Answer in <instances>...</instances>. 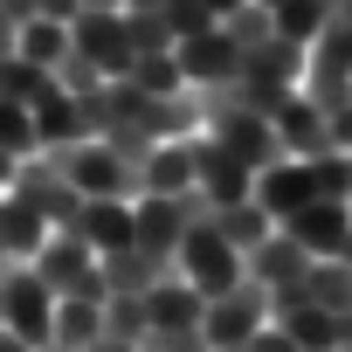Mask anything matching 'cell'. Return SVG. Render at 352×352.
<instances>
[{"mask_svg":"<svg viewBox=\"0 0 352 352\" xmlns=\"http://www.w3.org/2000/svg\"><path fill=\"white\" fill-rule=\"evenodd\" d=\"M194 187H201V194L214 201V214H221V208L256 201V173H249L221 138H208V131H201V138H194Z\"/></svg>","mask_w":352,"mask_h":352,"instance_id":"obj_7","label":"cell"},{"mask_svg":"<svg viewBox=\"0 0 352 352\" xmlns=\"http://www.w3.org/2000/svg\"><path fill=\"white\" fill-rule=\"evenodd\" d=\"M249 352H297V345H290V331H276V324H263V331L249 338Z\"/></svg>","mask_w":352,"mask_h":352,"instance_id":"obj_38","label":"cell"},{"mask_svg":"<svg viewBox=\"0 0 352 352\" xmlns=\"http://www.w3.org/2000/svg\"><path fill=\"white\" fill-rule=\"evenodd\" d=\"M242 276H256L263 290H290V283H304V276H311V256H304L290 235H270L263 249H249V256H242Z\"/></svg>","mask_w":352,"mask_h":352,"instance_id":"obj_17","label":"cell"},{"mask_svg":"<svg viewBox=\"0 0 352 352\" xmlns=\"http://www.w3.org/2000/svg\"><path fill=\"white\" fill-rule=\"evenodd\" d=\"M42 242H49V221H42L28 201L0 194V256H8V263H35Z\"/></svg>","mask_w":352,"mask_h":352,"instance_id":"obj_20","label":"cell"},{"mask_svg":"<svg viewBox=\"0 0 352 352\" xmlns=\"http://www.w3.org/2000/svg\"><path fill=\"white\" fill-rule=\"evenodd\" d=\"M311 201H318V187H311V166H304V159H276V166L256 173V208H263L276 228H283L290 214H304Z\"/></svg>","mask_w":352,"mask_h":352,"instance_id":"obj_10","label":"cell"},{"mask_svg":"<svg viewBox=\"0 0 352 352\" xmlns=\"http://www.w3.org/2000/svg\"><path fill=\"white\" fill-rule=\"evenodd\" d=\"M208 138H221L249 173H263V166H276V159H283L276 124H270V118H249V111H242V118H214V124H208Z\"/></svg>","mask_w":352,"mask_h":352,"instance_id":"obj_14","label":"cell"},{"mask_svg":"<svg viewBox=\"0 0 352 352\" xmlns=\"http://www.w3.org/2000/svg\"><path fill=\"white\" fill-rule=\"evenodd\" d=\"M270 124H276V145H283V159H318V152H331L324 111H318L304 90H290V97L270 111Z\"/></svg>","mask_w":352,"mask_h":352,"instance_id":"obj_11","label":"cell"},{"mask_svg":"<svg viewBox=\"0 0 352 352\" xmlns=\"http://www.w3.org/2000/svg\"><path fill=\"white\" fill-rule=\"evenodd\" d=\"M304 297H311V311H352V270H345L338 256H331V263H311Z\"/></svg>","mask_w":352,"mask_h":352,"instance_id":"obj_25","label":"cell"},{"mask_svg":"<svg viewBox=\"0 0 352 352\" xmlns=\"http://www.w3.org/2000/svg\"><path fill=\"white\" fill-rule=\"evenodd\" d=\"M49 324H56V297L49 283L28 270V263H0V331H14L21 345H49Z\"/></svg>","mask_w":352,"mask_h":352,"instance_id":"obj_1","label":"cell"},{"mask_svg":"<svg viewBox=\"0 0 352 352\" xmlns=\"http://www.w3.org/2000/svg\"><path fill=\"white\" fill-rule=\"evenodd\" d=\"M0 263H8V256H0Z\"/></svg>","mask_w":352,"mask_h":352,"instance_id":"obj_47","label":"cell"},{"mask_svg":"<svg viewBox=\"0 0 352 352\" xmlns=\"http://www.w3.org/2000/svg\"><path fill=\"white\" fill-rule=\"evenodd\" d=\"M42 352H56V345H42Z\"/></svg>","mask_w":352,"mask_h":352,"instance_id":"obj_46","label":"cell"},{"mask_svg":"<svg viewBox=\"0 0 352 352\" xmlns=\"http://www.w3.org/2000/svg\"><path fill=\"white\" fill-rule=\"evenodd\" d=\"M221 28H228V42H235V49L249 56V49H263V42L276 35V14H270V8H256V0H249V8H235V14L221 21Z\"/></svg>","mask_w":352,"mask_h":352,"instance_id":"obj_30","label":"cell"},{"mask_svg":"<svg viewBox=\"0 0 352 352\" xmlns=\"http://www.w3.org/2000/svg\"><path fill=\"white\" fill-rule=\"evenodd\" d=\"M83 8H124V0H83Z\"/></svg>","mask_w":352,"mask_h":352,"instance_id":"obj_42","label":"cell"},{"mask_svg":"<svg viewBox=\"0 0 352 352\" xmlns=\"http://www.w3.org/2000/svg\"><path fill=\"white\" fill-rule=\"evenodd\" d=\"M28 270L49 283V297H56V304H104L97 256H90L76 235H49V242L35 249V263H28Z\"/></svg>","mask_w":352,"mask_h":352,"instance_id":"obj_2","label":"cell"},{"mask_svg":"<svg viewBox=\"0 0 352 352\" xmlns=\"http://www.w3.org/2000/svg\"><path fill=\"white\" fill-rule=\"evenodd\" d=\"M69 235H76L90 256H118V249H131V201H83L76 221H69Z\"/></svg>","mask_w":352,"mask_h":352,"instance_id":"obj_13","label":"cell"},{"mask_svg":"<svg viewBox=\"0 0 352 352\" xmlns=\"http://www.w3.org/2000/svg\"><path fill=\"white\" fill-rule=\"evenodd\" d=\"M311 49H324L338 69H352V21H324V35H318Z\"/></svg>","mask_w":352,"mask_h":352,"instance_id":"obj_36","label":"cell"},{"mask_svg":"<svg viewBox=\"0 0 352 352\" xmlns=\"http://www.w3.org/2000/svg\"><path fill=\"white\" fill-rule=\"evenodd\" d=\"M311 166V187H318V201H345V152H318V159H304ZM352 208V201H345Z\"/></svg>","mask_w":352,"mask_h":352,"instance_id":"obj_34","label":"cell"},{"mask_svg":"<svg viewBox=\"0 0 352 352\" xmlns=\"http://www.w3.org/2000/svg\"><path fill=\"white\" fill-rule=\"evenodd\" d=\"M0 152H8V159H35V152H42L28 104H0Z\"/></svg>","mask_w":352,"mask_h":352,"instance_id":"obj_31","label":"cell"},{"mask_svg":"<svg viewBox=\"0 0 352 352\" xmlns=\"http://www.w3.org/2000/svg\"><path fill=\"white\" fill-rule=\"evenodd\" d=\"M235 8H249V0H208V14H214V21H228Z\"/></svg>","mask_w":352,"mask_h":352,"instance_id":"obj_39","label":"cell"},{"mask_svg":"<svg viewBox=\"0 0 352 352\" xmlns=\"http://www.w3.org/2000/svg\"><path fill=\"white\" fill-rule=\"evenodd\" d=\"M297 90H304L318 111H338V104H352V69H338L324 49H311V56H304V83H297Z\"/></svg>","mask_w":352,"mask_h":352,"instance_id":"obj_22","label":"cell"},{"mask_svg":"<svg viewBox=\"0 0 352 352\" xmlns=\"http://www.w3.org/2000/svg\"><path fill=\"white\" fill-rule=\"evenodd\" d=\"M173 276H187V283L214 304V297H228V290L242 283V256H235L214 228H187L180 249H173Z\"/></svg>","mask_w":352,"mask_h":352,"instance_id":"obj_5","label":"cell"},{"mask_svg":"<svg viewBox=\"0 0 352 352\" xmlns=\"http://www.w3.org/2000/svg\"><path fill=\"white\" fill-rule=\"evenodd\" d=\"M338 263H345V270H352V235H345V249H338Z\"/></svg>","mask_w":352,"mask_h":352,"instance_id":"obj_41","label":"cell"},{"mask_svg":"<svg viewBox=\"0 0 352 352\" xmlns=\"http://www.w3.org/2000/svg\"><path fill=\"white\" fill-rule=\"evenodd\" d=\"M276 235H290L311 263H331V256L345 249V235H352V208H345V201H311V208L290 214Z\"/></svg>","mask_w":352,"mask_h":352,"instance_id":"obj_9","label":"cell"},{"mask_svg":"<svg viewBox=\"0 0 352 352\" xmlns=\"http://www.w3.org/2000/svg\"><path fill=\"white\" fill-rule=\"evenodd\" d=\"M187 187H194V145H152V159L138 166V201L145 194L173 201V194H187Z\"/></svg>","mask_w":352,"mask_h":352,"instance_id":"obj_19","label":"cell"},{"mask_svg":"<svg viewBox=\"0 0 352 352\" xmlns=\"http://www.w3.org/2000/svg\"><path fill=\"white\" fill-rule=\"evenodd\" d=\"M97 338H104V304H56V324H49L56 352H90Z\"/></svg>","mask_w":352,"mask_h":352,"instance_id":"obj_24","label":"cell"},{"mask_svg":"<svg viewBox=\"0 0 352 352\" xmlns=\"http://www.w3.org/2000/svg\"><path fill=\"white\" fill-rule=\"evenodd\" d=\"M152 331V318H145V297H104V338H124V345H138Z\"/></svg>","mask_w":352,"mask_h":352,"instance_id":"obj_28","label":"cell"},{"mask_svg":"<svg viewBox=\"0 0 352 352\" xmlns=\"http://www.w3.org/2000/svg\"><path fill=\"white\" fill-rule=\"evenodd\" d=\"M159 21H166V35H173V42H194V35H208V28H214L208 0H159Z\"/></svg>","mask_w":352,"mask_h":352,"instance_id":"obj_29","label":"cell"},{"mask_svg":"<svg viewBox=\"0 0 352 352\" xmlns=\"http://www.w3.org/2000/svg\"><path fill=\"white\" fill-rule=\"evenodd\" d=\"M138 352H208V338H201V324L194 331H145Z\"/></svg>","mask_w":352,"mask_h":352,"instance_id":"obj_35","label":"cell"},{"mask_svg":"<svg viewBox=\"0 0 352 352\" xmlns=\"http://www.w3.org/2000/svg\"><path fill=\"white\" fill-rule=\"evenodd\" d=\"M124 28H131V49L138 56H173V35H166V21L152 8H124Z\"/></svg>","mask_w":352,"mask_h":352,"instance_id":"obj_32","label":"cell"},{"mask_svg":"<svg viewBox=\"0 0 352 352\" xmlns=\"http://www.w3.org/2000/svg\"><path fill=\"white\" fill-rule=\"evenodd\" d=\"M97 276H104V297H145L152 283L173 276V263H159V256H145V249L131 242V249H118V256H97Z\"/></svg>","mask_w":352,"mask_h":352,"instance_id":"obj_15","label":"cell"},{"mask_svg":"<svg viewBox=\"0 0 352 352\" xmlns=\"http://www.w3.org/2000/svg\"><path fill=\"white\" fill-rule=\"evenodd\" d=\"M56 166H63V180L83 194V201H138V180L97 145V138H83V145H63V152H49Z\"/></svg>","mask_w":352,"mask_h":352,"instance_id":"obj_6","label":"cell"},{"mask_svg":"<svg viewBox=\"0 0 352 352\" xmlns=\"http://www.w3.org/2000/svg\"><path fill=\"white\" fill-rule=\"evenodd\" d=\"M124 83L145 90V97H173V90H187V76H180V63H173V56H138Z\"/></svg>","mask_w":352,"mask_h":352,"instance_id":"obj_27","label":"cell"},{"mask_svg":"<svg viewBox=\"0 0 352 352\" xmlns=\"http://www.w3.org/2000/svg\"><path fill=\"white\" fill-rule=\"evenodd\" d=\"M28 118H35V145H42V152H63V145H83V138H90V111H83V97H63L56 83L28 104Z\"/></svg>","mask_w":352,"mask_h":352,"instance_id":"obj_12","label":"cell"},{"mask_svg":"<svg viewBox=\"0 0 352 352\" xmlns=\"http://www.w3.org/2000/svg\"><path fill=\"white\" fill-rule=\"evenodd\" d=\"M208 228H214V235H221V242H228L235 256H249V249H263V242L276 235V221H270V214H263L256 201H242V208H221V214H214Z\"/></svg>","mask_w":352,"mask_h":352,"instance_id":"obj_23","label":"cell"},{"mask_svg":"<svg viewBox=\"0 0 352 352\" xmlns=\"http://www.w3.org/2000/svg\"><path fill=\"white\" fill-rule=\"evenodd\" d=\"M256 8H270V14H276V8H283V0H256Z\"/></svg>","mask_w":352,"mask_h":352,"instance_id":"obj_44","label":"cell"},{"mask_svg":"<svg viewBox=\"0 0 352 352\" xmlns=\"http://www.w3.org/2000/svg\"><path fill=\"white\" fill-rule=\"evenodd\" d=\"M124 8H152V14H159V0H124Z\"/></svg>","mask_w":352,"mask_h":352,"instance_id":"obj_43","label":"cell"},{"mask_svg":"<svg viewBox=\"0 0 352 352\" xmlns=\"http://www.w3.org/2000/svg\"><path fill=\"white\" fill-rule=\"evenodd\" d=\"M180 235H187V221H180V208H173V201H159V194L131 201V242H138L145 256L173 263V249H180Z\"/></svg>","mask_w":352,"mask_h":352,"instance_id":"obj_16","label":"cell"},{"mask_svg":"<svg viewBox=\"0 0 352 352\" xmlns=\"http://www.w3.org/2000/svg\"><path fill=\"white\" fill-rule=\"evenodd\" d=\"M270 324V290L256 283V276H242L228 297H214L208 311H201V338H208V352H249V338Z\"/></svg>","mask_w":352,"mask_h":352,"instance_id":"obj_3","label":"cell"},{"mask_svg":"<svg viewBox=\"0 0 352 352\" xmlns=\"http://www.w3.org/2000/svg\"><path fill=\"white\" fill-rule=\"evenodd\" d=\"M324 0H283V8H276V35L283 42H297V49H311L318 35H324Z\"/></svg>","mask_w":352,"mask_h":352,"instance_id":"obj_26","label":"cell"},{"mask_svg":"<svg viewBox=\"0 0 352 352\" xmlns=\"http://www.w3.org/2000/svg\"><path fill=\"white\" fill-rule=\"evenodd\" d=\"M14 56L49 76V69L69 56V28H63V21H21V28H14Z\"/></svg>","mask_w":352,"mask_h":352,"instance_id":"obj_21","label":"cell"},{"mask_svg":"<svg viewBox=\"0 0 352 352\" xmlns=\"http://www.w3.org/2000/svg\"><path fill=\"white\" fill-rule=\"evenodd\" d=\"M173 63H180V76H187V90H214V83H228L235 69H242V49L228 42V28L214 21L208 35H194V42H173Z\"/></svg>","mask_w":352,"mask_h":352,"instance_id":"obj_8","label":"cell"},{"mask_svg":"<svg viewBox=\"0 0 352 352\" xmlns=\"http://www.w3.org/2000/svg\"><path fill=\"white\" fill-rule=\"evenodd\" d=\"M90 352H138V345H124V338H97Z\"/></svg>","mask_w":352,"mask_h":352,"instance_id":"obj_40","label":"cell"},{"mask_svg":"<svg viewBox=\"0 0 352 352\" xmlns=\"http://www.w3.org/2000/svg\"><path fill=\"white\" fill-rule=\"evenodd\" d=\"M201 311H208V297H201L187 276H166V283L145 290V318H152V331H194Z\"/></svg>","mask_w":352,"mask_h":352,"instance_id":"obj_18","label":"cell"},{"mask_svg":"<svg viewBox=\"0 0 352 352\" xmlns=\"http://www.w3.org/2000/svg\"><path fill=\"white\" fill-rule=\"evenodd\" d=\"M69 49H76L83 63H97V76H104V83L131 76V63H138L131 28H124V8H83V14L69 21Z\"/></svg>","mask_w":352,"mask_h":352,"instance_id":"obj_4","label":"cell"},{"mask_svg":"<svg viewBox=\"0 0 352 352\" xmlns=\"http://www.w3.org/2000/svg\"><path fill=\"white\" fill-rule=\"evenodd\" d=\"M49 83H56L63 97H97V90H104V76H97V63H83L76 49H69V56H63V63L49 69Z\"/></svg>","mask_w":352,"mask_h":352,"instance_id":"obj_33","label":"cell"},{"mask_svg":"<svg viewBox=\"0 0 352 352\" xmlns=\"http://www.w3.org/2000/svg\"><path fill=\"white\" fill-rule=\"evenodd\" d=\"M28 14H35V21H63V28H69V21L83 14V0H28Z\"/></svg>","mask_w":352,"mask_h":352,"instance_id":"obj_37","label":"cell"},{"mask_svg":"<svg viewBox=\"0 0 352 352\" xmlns=\"http://www.w3.org/2000/svg\"><path fill=\"white\" fill-rule=\"evenodd\" d=\"M338 21H352V0H345V14H338Z\"/></svg>","mask_w":352,"mask_h":352,"instance_id":"obj_45","label":"cell"}]
</instances>
